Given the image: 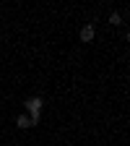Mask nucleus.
Masks as SVG:
<instances>
[{"instance_id":"20e7f679","label":"nucleus","mask_w":130,"mask_h":146,"mask_svg":"<svg viewBox=\"0 0 130 146\" xmlns=\"http://www.w3.org/2000/svg\"><path fill=\"white\" fill-rule=\"evenodd\" d=\"M109 24H115V26H117V24H122V18H120V13H112V16H109Z\"/></svg>"},{"instance_id":"f257e3e1","label":"nucleus","mask_w":130,"mask_h":146,"mask_svg":"<svg viewBox=\"0 0 130 146\" xmlns=\"http://www.w3.org/2000/svg\"><path fill=\"white\" fill-rule=\"evenodd\" d=\"M42 97H31V99H26V110H29V115H34V112H42Z\"/></svg>"},{"instance_id":"7ed1b4c3","label":"nucleus","mask_w":130,"mask_h":146,"mask_svg":"<svg viewBox=\"0 0 130 146\" xmlns=\"http://www.w3.org/2000/svg\"><path fill=\"white\" fill-rule=\"evenodd\" d=\"M16 125L21 128V131H26V128H31V120H29V115H18V117H16Z\"/></svg>"},{"instance_id":"f03ea898","label":"nucleus","mask_w":130,"mask_h":146,"mask_svg":"<svg viewBox=\"0 0 130 146\" xmlns=\"http://www.w3.org/2000/svg\"><path fill=\"white\" fill-rule=\"evenodd\" d=\"M94 34H96L94 24H86V26L81 29V42H94Z\"/></svg>"}]
</instances>
